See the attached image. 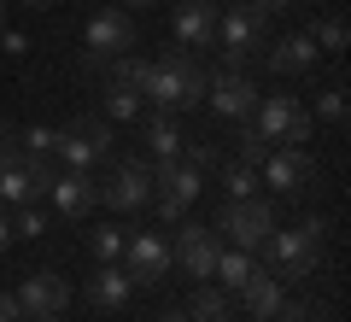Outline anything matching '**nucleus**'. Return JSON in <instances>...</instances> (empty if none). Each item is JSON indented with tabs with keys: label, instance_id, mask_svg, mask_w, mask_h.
Here are the masks:
<instances>
[{
	"label": "nucleus",
	"instance_id": "obj_38",
	"mask_svg": "<svg viewBox=\"0 0 351 322\" xmlns=\"http://www.w3.org/2000/svg\"><path fill=\"white\" fill-rule=\"evenodd\" d=\"M147 6H158V0H129V12H147Z\"/></svg>",
	"mask_w": 351,
	"mask_h": 322
},
{
	"label": "nucleus",
	"instance_id": "obj_22",
	"mask_svg": "<svg viewBox=\"0 0 351 322\" xmlns=\"http://www.w3.org/2000/svg\"><path fill=\"white\" fill-rule=\"evenodd\" d=\"M135 117H141V88L106 82V124H135Z\"/></svg>",
	"mask_w": 351,
	"mask_h": 322
},
{
	"label": "nucleus",
	"instance_id": "obj_12",
	"mask_svg": "<svg viewBox=\"0 0 351 322\" xmlns=\"http://www.w3.org/2000/svg\"><path fill=\"white\" fill-rule=\"evenodd\" d=\"M258 182L276 187V194H304V187L316 182V159L304 147H276L269 159L258 164Z\"/></svg>",
	"mask_w": 351,
	"mask_h": 322
},
{
	"label": "nucleus",
	"instance_id": "obj_29",
	"mask_svg": "<svg viewBox=\"0 0 351 322\" xmlns=\"http://www.w3.org/2000/svg\"><path fill=\"white\" fill-rule=\"evenodd\" d=\"M311 117H328V124H346V88H328V94H316V112Z\"/></svg>",
	"mask_w": 351,
	"mask_h": 322
},
{
	"label": "nucleus",
	"instance_id": "obj_21",
	"mask_svg": "<svg viewBox=\"0 0 351 322\" xmlns=\"http://www.w3.org/2000/svg\"><path fill=\"white\" fill-rule=\"evenodd\" d=\"M263 159H269V141H263V129L252 124V117H240V124H234V164H252V170H258Z\"/></svg>",
	"mask_w": 351,
	"mask_h": 322
},
{
	"label": "nucleus",
	"instance_id": "obj_17",
	"mask_svg": "<svg viewBox=\"0 0 351 322\" xmlns=\"http://www.w3.org/2000/svg\"><path fill=\"white\" fill-rule=\"evenodd\" d=\"M263 65L276 76H304L316 65V41L311 36H281V41H263V53H258Z\"/></svg>",
	"mask_w": 351,
	"mask_h": 322
},
{
	"label": "nucleus",
	"instance_id": "obj_28",
	"mask_svg": "<svg viewBox=\"0 0 351 322\" xmlns=\"http://www.w3.org/2000/svg\"><path fill=\"white\" fill-rule=\"evenodd\" d=\"M12 235L41 240V235H47V211H41V205H18V217H12Z\"/></svg>",
	"mask_w": 351,
	"mask_h": 322
},
{
	"label": "nucleus",
	"instance_id": "obj_1",
	"mask_svg": "<svg viewBox=\"0 0 351 322\" xmlns=\"http://www.w3.org/2000/svg\"><path fill=\"white\" fill-rule=\"evenodd\" d=\"M205 65L193 59L188 47H170L158 59H147V76H141V100H152V112H188L205 100Z\"/></svg>",
	"mask_w": 351,
	"mask_h": 322
},
{
	"label": "nucleus",
	"instance_id": "obj_37",
	"mask_svg": "<svg viewBox=\"0 0 351 322\" xmlns=\"http://www.w3.org/2000/svg\"><path fill=\"white\" fill-rule=\"evenodd\" d=\"M18 6H29V12H47V6H59V0H18Z\"/></svg>",
	"mask_w": 351,
	"mask_h": 322
},
{
	"label": "nucleus",
	"instance_id": "obj_27",
	"mask_svg": "<svg viewBox=\"0 0 351 322\" xmlns=\"http://www.w3.org/2000/svg\"><path fill=\"white\" fill-rule=\"evenodd\" d=\"M223 194L228 199H252L258 194V170H252V164H228L223 170Z\"/></svg>",
	"mask_w": 351,
	"mask_h": 322
},
{
	"label": "nucleus",
	"instance_id": "obj_32",
	"mask_svg": "<svg viewBox=\"0 0 351 322\" xmlns=\"http://www.w3.org/2000/svg\"><path fill=\"white\" fill-rule=\"evenodd\" d=\"M240 6H246V12H258V18H276V12H287L293 0H240Z\"/></svg>",
	"mask_w": 351,
	"mask_h": 322
},
{
	"label": "nucleus",
	"instance_id": "obj_15",
	"mask_svg": "<svg viewBox=\"0 0 351 322\" xmlns=\"http://www.w3.org/2000/svg\"><path fill=\"white\" fill-rule=\"evenodd\" d=\"M217 6L211 0H182V6H176V18H170V36L182 41V47L188 53H199V47H217Z\"/></svg>",
	"mask_w": 351,
	"mask_h": 322
},
{
	"label": "nucleus",
	"instance_id": "obj_9",
	"mask_svg": "<svg viewBox=\"0 0 351 322\" xmlns=\"http://www.w3.org/2000/svg\"><path fill=\"white\" fill-rule=\"evenodd\" d=\"M217 252H223V235H217L211 223H182V229H176V246H170V258L182 264V270H188L193 281H211V270H217Z\"/></svg>",
	"mask_w": 351,
	"mask_h": 322
},
{
	"label": "nucleus",
	"instance_id": "obj_23",
	"mask_svg": "<svg viewBox=\"0 0 351 322\" xmlns=\"http://www.w3.org/2000/svg\"><path fill=\"white\" fill-rule=\"evenodd\" d=\"M252 270H258V264H252V252L223 246V252H217V270H211V275H223V293H240V281H246Z\"/></svg>",
	"mask_w": 351,
	"mask_h": 322
},
{
	"label": "nucleus",
	"instance_id": "obj_7",
	"mask_svg": "<svg viewBox=\"0 0 351 322\" xmlns=\"http://www.w3.org/2000/svg\"><path fill=\"white\" fill-rule=\"evenodd\" d=\"M269 18L246 12V6H234V12L217 18V47H223V71H246L252 59L263 53V41H269Z\"/></svg>",
	"mask_w": 351,
	"mask_h": 322
},
{
	"label": "nucleus",
	"instance_id": "obj_26",
	"mask_svg": "<svg viewBox=\"0 0 351 322\" xmlns=\"http://www.w3.org/2000/svg\"><path fill=\"white\" fill-rule=\"evenodd\" d=\"M123 229H117V223H100V229H94V258H100V264H117V258H123Z\"/></svg>",
	"mask_w": 351,
	"mask_h": 322
},
{
	"label": "nucleus",
	"instance_id": "obj_16",
	"mask_svg": "<svg viewBox=\"0 0 351 322\" xmlns=\"http://www.w3.org/2000/svg\"><path fill=\"white\" fill-rule=\"evenodd\" d=\"M47 199H53L59 217H88V211L100 205V182H94L88 170H64V176H53Z\"/></svg>",
	"mask_w": 351,
	"mask_h": 322
},
{
	"label": "nucleus",
	"instance_id": "obj_44",
	"mask_svg": "<svg viewBox=\"0 0 351 322\" xmlns=\"http://www.w3.org/2000/svg\"><path fill=\"white\" fill-rule=\"evenodd\" d=\"M269 322H276V317H269Z\"/></svg>",
	"mask_w": 351,
	"mask_h": 322
},
{
	"label": "nucleus",
	"instance_id": "obj_36",
	"mask_svg": "<svg viewBox=\"0 0 351 322\" xmlns=\"http://www.w3.org/2000/svg\"><path fill=\"white\" fill-rule=\"evenodd\" d=\"M12 240H18V235H12V217H6V211H0V252L12 246Z\"/></svg>",
	"mask_w": 351,
	"mask_h": 322
},
{
	"label": "nucleus",
	"instance_id": "obj_19",
	"mask_svg": "<svg viewBox=\"0 0 351 322\" xmlns=\"http://www.w3.org/2000/svg\"><path fill=\"white\" fill-rule=\"evenodd\" d=\"M129 287H135V281H129V270H123V264H100V270H94V275L82 281V293L94 299L100 310H117V305L129 299Z\"/></svg>",
	"mask_w": 351,
	"mask_h": 322
},
{
	"label": "nucleus",
	"instance_id": "obj_43",
	"mask_svg": "<svg viewBox=\"0 0 351 322\" xmlns=\"http://www.w3.org/2000/svg\"><path fill=\"white\" fill-rule=\"evenodd\" d=\"M211 6H217V0H211Z\"/></svg>",
	"mask_w": 351,
	"mask_h": 322
},
{
	"label": "nucleus",
	"instance_id": "obj_2",
	"mask_svg": "<svg viewBox=\"0 0 351 322\" xmlns=\"http://www.w3.org/2000/svg\"><path fill=\"white\" fill-rule=\"evenodd\" d=\"M322 235H328L322 217H304V223H293V229H281V223H276V235L263 240L258 252H269V270H276L281 281H299V275H311V270H316Z\"/></svg>",
	"mask_w": 351,
	"mask_h": 322
},
{
	"label": "nucleus",
	"instance_id": "obj_11",
	"mask_svg": "<svg viewBox=\"0 0 351 322\" xmlns=\"http://www.w3.org/2000/svg\"><path fill=\"white\" fill-rule=\"evenodd\" d=\"M205 100H211V112L217 117H228V124H240V117H252L258 112V82H252L246 71H217L211 82H205Z\"/></svg>",
	"mask_w": 351,
	"mask_h": 322
},
{
	"label": "nucleus",
	"instance_id": "obj_34",
	"mask_svg": "<svg viewBox=\"0 0 351 322\" xmlns=\"http://www.w3.org/2000/svg\"><path fill=\"white\" fill-rule=\"evenodd\" d=\"M0 322H24V310H18L12 293H0Z\"/></svg>",
	"mask_w": 351,
	"mask_h": 322
},
{
	"label": "nucleus",
	"instance_id": "obj_8",
	"mask_svg": "<svg viewBox=\"0 0 351 322\" xmlns=\"http://www.w3.org/2000/svg\"><path fill=\"white\" fill-rule=\"evenodd\" d=\"M217 235H223L228 246H240V252H258L263 240L276 235V205H269V199H258V194H252V199H228Z\"/></svg>",
	"mask_w": 351,
	"mask_h": 322
},
{
	"label": "nucleus",
	"instance_id": "obj_41",
	"mask_svg": "<svg viewBox=\"0 0 351 322\" xmlns=\"http://www.w3.org/2000/svg\"><path fill=\"white\" fill-rule=\"evenodd\" d=\"M0 30H6V0H0Z\"/></svg>",
	"mask_w": 351,
	"mask_h": 322
},
{
	"label": "nucleus",
	"instance_id": "obj_40",
	"mask_svg": "<svg viewBox=\"0 0 351 322\" xmlns=\"http://www.w3.org/2000/svg\"><path fill=\"white\" fill-rule=\"evenodd\" d=\"M24 322H59V317H24Z\"/></svg>",
	"mask_w": 351,
	"mask_h": 322
},
{
	"label": "nucleus",
	"instance_id": "obj_39",
	"mask_svg": "<svg viewBox=\"0 0 351 322\" xmlns=\"http://www.w3.org/2000/svg\"><path fill=\"white\" fill-rule=\"evenodd\" d=\"M158 322H193V317H182V310H170V317H158Z\"/></svg>",
	"mask_w": 351,
	"mask_h": 322
},
{
	"label": "nucleus",
	"instance_id": "obj_5",
	"mask_svg": "<svg viewBox=\"0 0 351 322\" xmlns=\"http://www.w3.org/2000/svg\"><path fill=\"white\" fill-rule=\"evenodd\" d=\"M252 124L263 129V141H281V147H304V141L316 135L311 106H299L293 94H263L258 112H252Z\"/></svg>",
	"mask_w": 351,
	"mask_h": 322
},
{
	"label": "nucleus",
	"instance_id": "obj_10",
	"mask_svg": "<svg viewBox=\"0 0 351 322\" xmlns=\"http://www.w3.org/2000/svg\"><path fill=\"white\" fill-rule=\"evenodd\" d=\"M170 240L164 235H147V229H141V235H129L123 240V270H129V281L135 287H158L164 275H170Z\"/></svg>",
	"mask_w": 351,
	"mask_h": 322
},
{
	"label": "nucleus",
	"instance_id": "obj_6",
	"mask_svg": "<svg viewBox=\"0 0 351 322\" xmlns=\"http://www.w3.org/2000/svg\"><path fill=\"white\" fill-rule=\"evenodd\" d=\"M205 187V170H193V164L182 159H158V170H152V205H158L164 223H176V217H188L193 199H199Z\"/></svg>",
	"mask_w": 351,
	"mask_h": 322
},
{
	"label": "nucleus",
	"instance_id": "obj_14",
	"mask_svg": "<svg viewBox=\"0 0 351 322\" xmlns=\"http://www.w3.org/2000/svg\"><path fill=\"white\" fill-rule=\"evenodd\" d=\"M100 199L112 211H141V205H152V170L141 159H117V170H112V182L100 187Z\"/></svg>",
	"mask_w": 351,
	"mask_h": 322
},
{
	"label": "nucleus",
	"instance_id": "obj_3",
	"mask_svg": "<svg viewBox=\"0 0 351 322\" xmlns=\"http://www.w3.org/2000/svg\"><path fill=\"white\" fill-rule=\"evenodd\" d=\"M135 47H141V36H135V24H129V12L123 6H100V12L88 18V30H82V71H100L106 59L135 53Z\"/></svg>",
	"mask_w": 351,
	"mask_h": 322
},
{
	"label": "nucleus",
	"instance_id": "obj_33",
	"mask_svg": "<svg viewBox=\"0 0 351 322\" xmlns=\"http://www.w3.org/2000/svg\"><path fill=\"white\" fill-rule=\"evenodd\" d=\"M0 53H12V59H24V53H29V41L18 36V30H0Z\"/></svg>",
	"mask_w": 351,
	"mask_h": 322
},
{
	"label": "nucleus",
	"instance_id": "obj_18",
	"mask_svg": "<svg viewBox=\"0 0 351 322\" xmlns=\"http://www.w3.org/2000/svg\"><path fill=\"white\" fill-rule=\"evenodd\" d=\"M281 275L276 270H252L246 281H240V305H246V317H276V305H281Z\"/></svg>",
	"mask_w": 351,
	"mask_h": 322
},
{
	"label": "nucleus",
	"instance_id": "obj_30",
	"mask_svg": "<svg viewBox=\"0 0 351 322\" xmlns=\"http://www.w3.org/2000/svg\"><path fill=\"white\" fill-rule=\"evenodd\" d=\"M53 147H59V129H41V124H36V129H24V152H36V159H47Z\"/></svg>",
	"mask_w": 351,
	"mask_h": 322
},
{
	"label": "nucleus",
	"instance_id": "obj_24",
	"mask_svg": "<svg viewBox=\"0 0 351 322\" xmlns=\"http://www.w3.org/2000/svg\"><path fill=\"white\" fill-rule=\"evenodd\" d=\"M304 36H311L316 41V53H346V41H351V30H346V18H316V24L311 30H304Z\"/></svg>",
	"mask_w": 351,
	"mask_h": 322
},
{
	"label": "nucleus",
	"instance_id": "obj_42",
	"mask_svg": "<svg viewBox=\"0 0 351 322\" xmlns=\"http://www.w3.org/2000/svg\"><path fill=\"white\" fill-rule=\"evenodd\" d=\"M246 322H269V317H246Z\"/></svg>",
	"mask_w": 351,
	"mask_h": 322
},
{
	"label": "nucleus",
	"instance_id": "obj_31",
	"mask_svg": "<svg viewBox=\"0 0 351 322\" xmlns=\"http://www.w3.org/2000/svg\"><path fill=\"white\" fill-rule=\"evenodd\" d=\"M182 164H193V170H211V164H217V147H205V141H188V147H182Z\"/></svg>",
	"mask_w": 351,
	"mask_h": 322
},
{
	"label": "nucleus",
	"instance_id": "obj_35",
	"mask_svg": "<svg viewBox=\"0 0 351 322\" xmlns=\"http://www.w3.org/2000/svg\"><path fill=\"white\" fill-rule=\"evenodd\" d=\"M12 141H18V129L6 124V117H0V159H6V152H12Z\"/></svg>",
	"mask_w": 351,
	"mask_h": 322
},
{
	"label": "nucleus",
	"instance_id": "obj_25",
	"mask_svg": "<svg viewBox=\"0 0 351 322\" xmlns=\"http://www.w3.org/2000/svg\"><path fill=\"white\" fill-rule=\"evenodd\" d=\"M188 317L193 322H234V317H228V293H217V287H199V293H193Z\"/></svg>",
	"mask_w": 351,
	"mask_h": 322
},
{
	"label": "nucleus",
	"instance_id": "obj_13",
	"mask_svg": "<svg viewBox=\"0 0 351 322\" xmlns=\"http://www.w3.org/2000/svg\"><path fill=\"white\" fill-rule=\"evenodd\" d=\"M18 310L24 317H64V305H71V281H64L59 270H36V275H24V287H18Z\"/></svg>",
	"mask_w": 351,
	"mask_h": 322
},
{
	"label": "nucleus",
	"instance_id": "obj_20",
	"mask_svg": "<svg viewBox=\"0 0 351 322\" xmlns=\"http://www.w3.org/2000/svg\"><path fill=\"white\" fill-rule=\"evenodd\" d=\"M147 147H152V159H182L188 135L170 124V112H152V117H147Z\"/></svg>",
	"mask_w": 351,
	"mask_h": 322
},
{
	"label": "nucleus",
	"instance_id": "obj_4",
	"mask_svg": "<svg viewBox=\"0 0 351 322\" xmlns=\"http://www.w3.org/2000/svg\"><path fill=\"white\" fill-rule=\"evenodd\" d=\"M64 159V170H94V164H106L117 152V135L106 117H71V124L59 129V147H53Z\"/></svg>",
	"mask_w": 351,
	"mask_h": 322
}]
</instances>
